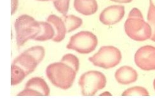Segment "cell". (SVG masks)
<instances>
[{
  "instance_id": "obj_1",
  "label": "cell",
  "mask_w": 155,
  "mask_h": 104,
  "mask_svg": "<svg viewBox=\"0 0 155 104\" xmlns=\"http://www.w3.org/2000/svg\"><path fill=\"white\" fill-rule=\"evenodd\" d=\"M79 66L78 58L72 54H67L59 62L48 65L46 75L55 87L68 90L73 86Z\"/></svg>"
},
{
  "instance_id": "obj_2",
  "label": "cell",
  "mask_w": 155,
  "mask_h": 104,
  "mask_svg": "<svg viewBox=\"0 0 155 104\" xmlns=\"http://www.w3.org/2000/svg\"><path fill=\"white\" fill-rule=\"evenodd\" d=\"M45 56L42 46L32 47L16 57L11 66V85L21 83L28 75L33 73Z\"/></svg>"
},
{
  "instance_id": "obj_3",
  "label": "cell",
  "mask_w": 155,
  "mask_h": 104,
  "mask_svg": "<svg viewBox=\"0 0 155 104\" xmlns=\"http://www.w3.org/2000/svg\"><path fill=\"white\" fill-rule=\"evenodd\" d=\"M124 27L127 35L135 41L150 39L152 35L150 25L144 21L143 14L137 8H133L129 13Z\"/></svg>"
},
{
  "instance_id": "obj_4",
  "label": "cell",
  "mask_w": 155,
  "mask_h": 104,
  "mask_svg": "<svg viewBox=\"0 0 155 104\" xmlns=\"http://www.w3.org/2000/svg\"><path fill=\"white\" fill-rule=\"evenodd\" d=\"M17 44L18 47L23 45L30 39H35L40 34V22L28 15H22L17 18L15 22Z\"/></svg>"
},
{
  "instance_id": "obj_5",
  "label": "cell",
  "mask_w": 155,
  "mask_h": 104,
  "mask_svg": "<svg viewBox=\"0 0 155 104\" xmlns=\"http://www.w3.org/2000/svg\"><path fill=\"white\" fill-rule=\"evenodd\" d=\"M121 51L114 46H102L93 56L89 57V61L95 66L110 69L117 66L121 60Z\"/></svg>"
},
{
  "instance_id": "obj_6",
  "label": "cell",
  "mask_w": 155,
  "mask_h": 104,
  "mask_svg": "<svg viewBox=\"0 0 155 104\" xmlns=\"http://www.w3.org/2000/svg\"><path fill=\"white\" fill-rule=\"evenodd\" d=\"M105 75L98 71H89L83 74L78 81L81 94L84 96H94L99 90L106 85Z\"/></svg>"
},
{
  "instance_id": "obj_7",
  "label": "cell",
  "mask_w": 155,
  "mask_h": 104,
  "mask_svg": "<svg viewBox=\"0 0 155 104\" xmlns=\"http://www.w3.org/2000/svg\"><path fill=\"white\" fill-rule=\"evenodd\" d=\"M98 39L89 31H81L70 38L67 49L74 50L80 54H89L97 46Z\"/></svg>"
},
{
  "instance_id": "obj_8",
  "label": "cell",
  "mask_w": 155,
  "mask_h": 104,
  "mask_svg": "<svg viewBox=\"0 0 155 104\" xmlns=\"http://www.w3.org/2000/svg\"><path fill=\"white\" fill-rule=\"evenodd\" d=\"M134 62L142 70H155V47L145 45L139 48L135 54Z\"/></svg>"
},
{
  "instance_id": "obj_9",
  "label": "cell",
  "mask_w": 155,
  "mask_h": 104,
  "mask_svg": "<svg viewBox=\"0 0 155 104\" xmlns=\"http://www.w3.org/2000/svg\"><path fill=\"white\" fill-rule=\"evenodd\" d=\"M50 88L47 83L40 77L31 78L25 84V88L18 96H48Z\"/></svg>"
},
{
  "instance_id": "obj_10",
  "label": "cell",
  "mask_w": 155,
  "mask_h": 104,
  "mask_svg": "<svg viewBox=\"0 0 155 104\" xmlns=\"http://www.w3.org/2000/svg\"><path fill=\"white\" fill-rule=\"evenodd\" d=\"M125 9L122 5H112L103 10L99 16L101 23L106 25H113L118 23L124 18Z\"/></svg>"
},
{
  "instance_id": "obj_11",
  "label": "cell",
  "mask_w": 155,
  "mask_h": 104,
  "mask_svg": "<svg viewBox=\"0 0 155 104\" xmlns=\"http://www.w3.org/2000/svg\"><path fill=\"white\" fill-rule=\"evenodd\" d=\"M114 77L116 80L120 84H129L137 81L138 73L132 67L124 66L116 71Z\"/></svg>"
},
{
  "instance_id": "obj_12",
  "label": "cell",
  "mask_w": 155,
  "mask_h": 104,
  "mask_svg": "<svg viewBox=\"0 0 155 104\" xmlns=\"http://www.w3.org/2000/svg\"><path fill=\"white\" fill-rule=\"evenodd\" d=\"M47 22L52 25L55 34L52 41L55 42H61L66 37V28L62 19L55 15H50L47 18Z\"/></svg>"
},
{
  "instance_id": "obj_13",
  "label": "cell",
  "mask_w": 155,
  "mask_h": 104,
  "mask_svg": "<svg viewBox=\"0 0 155 104\" xmlns=\"http://www.w3.org/2000/svg\"><path fill=\"white\" fill-rule=\"evenodd\" d=\"M74 7L80 14L90 16L97 11L98 5L96 0H74Z\"/></svg>"
},
{
  "instance_id": "obj_14",
  "label": "cell",
  "mask_w": 155,
  "mask_h": 104,
  "mask_svg": "<svg viewBox=\"0 0 155 104\" xmlns=\"http://www.w3.org/2000/svg\"><path fill=\"white\" fill-rule=\"evenodd\" d=\"M41 25V30L40 34L34 40L37 41H46L52 39L55 36V32L52 25L49 22H40Z\"/></svg>"
},
{
  "instance_id": "obj_15",
  "label": "cell",
  "mask_w": 155,
  "mask_h": 104,
  "mask_svg": "<svg viewBox=\"0 0 155 104\" xmlns=\"http://www.w3.org/2000/svg\"><path fill=\"white\" fill-rule=\"evenodd\" d=\"M61 18L65 24L67 33L78 29L83 23V21L80 18L73 15H63Z\"/></svg>"
},
{
  "instance_id": "obj_16",
  "label": "cell",
  "mask_w": 155,
  "mask_h": 104,
  "mask_svg": "<svg viewBox=\"0 0 155 104\" xmlns=\"http://www.w3.org/2000/svg\"><path fill=\"white\" fill-rule=\"evenodd\" d=\"M147 23L151 28L152 35L150 39L155 42V5L152 0H150V6L147 12Z\"/></svg>"
},
{
  "instance_id": "obj_17",
  "label": "cell",
  "mask_w": 155,
  "mask_h": 104,
  "mask_svg": "<svg viewBox=\"0 0 155 104\" xmlns=\"http://www.w3.org/2000/svg\"><path fill=\"white\" fill-rule=\"evenodd\" d=\"M122 96H149L150 93L147 89L143 87H134L124 91Z\"/></svg>"
},
{
  "instance_id": "obj_18",
  "label": "cell",
  "mask_w": 155,
  "mask_h": 104,
  "mask_svg": "<svg viewBox=\"0 0 155 104\" xmlns=\"http://www.w3.org/2000/svg\"><path fill=\"white\" fill-rule=\"evenodd\" d=\"M70 0H54V5L56 10L63 15H66L69 7Z\"/></svg>"
},
{
  "instance_id": "obj_19",
  "label": "cell",
  "mask_w": 155,
  "mask_h": 104,
  "mask_svg": "<svg viewBox=\"0 0 155 104\" xmlns=\"http://www.w3.org/2000/svg\"><path fill=\"white\" fill-rule=\"evenodd\" d=\"M18 0H12V15H13L16 11L17 8Z\"/></svg>"
},
{
  "instance_id": "obj_20",
  "label": "cell",
  "mask_w": 155,
  "mask_h": 104,
  "mask_svg": "<svg viewBox=\"0 0 155 104\" xmlns=\"http://www.w3.org/2000/svg\"><path fill=\"white\" fill-rule=\"evenodd\" d=\"M110 1L119 3H130L132 0H110Z\"/></svg>"
},
{
  "instance_id": "obj_21",
  "label": "cell",
  "mask_w": 155,
  "mask_h": 104,
  "mask_svg": "<svg viewBox=\"0 0 155 104\" xmlns=\"http://www.w3.org/2000/svg\"><path fill=\"white\" fill-rule=\"evenodd\" d=\"M153 87H154V90H155V79L154 80V81H153Z\"/></svg>"
},
{
  "instance_id": "obj_22",
  "label": "cell",
  "mask_w": 155,
  "mask_h": 104,
  "mask_svg": "<svg viewBox=\"0 0 155 104\" xmlns=\"http://www.w3.org/2000/svg\"><path fill=\"white\" fill-rule=\"evenodd\" d=\"M38 1H41V2H47V1H50V0H38Z\"/></svg>"
}]
</instances>
